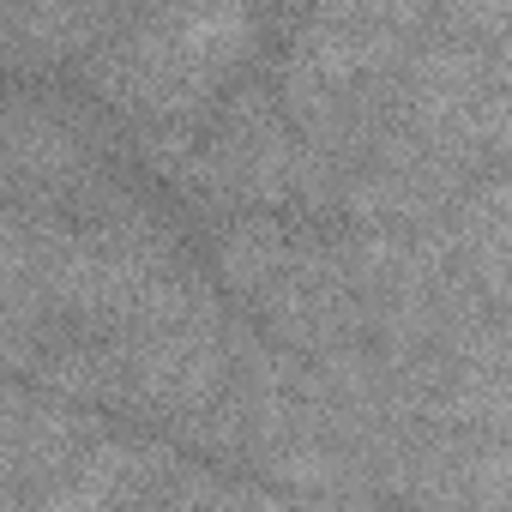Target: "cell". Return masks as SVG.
<instances>
[{
  "label": "cell",
  "mask_w": 512,
  "mask_h": 512,
  "mask_svg": "<svg viewBox=\"0 0 512 512\" xmlns=\"http://www.w3.org/2000/svg\"><path fill=\"white\" fill-rule=\"evenodd\" d=\"M272 13L211 0V7H121L109 37L67 73V85L97 103L121 133L187 127L199 133L211 109L266 61Z\"/></svg>",
  "instance_id": "6da1fadb"
},
{
  "label": "cell",
  "mask_w": 512,
  "mask_h": 512,
  "mask_svg": "<svg viewBox=\"0 0 512 512\" xmlns=\"http://www.w3.org/2000/svg\"><path fill=\"white\" fill-rule=\"evenodd\" d=\"M169 205L187 229H211L223 217H296L302 205V139L290 133L266 67H253L199 127V145L169 187Z\"/></svg>",
  "instance_id": "7a4b0ae2"
},
{
  "label": "cell",
  "mask_w": 512,
  "mask_h": 512,
  "mask_svg": "<svg viewBox=\"0 0 512 512\" xmlns=\"http://www.w3.org/2000/svg\"><path fill=\"white\" fill-rule=\"evenodd\" d=\"M121 19V7H0V79H67Z\"/></svg>",
  "instance_id": "3957f363"
},
{
  "label": "cell",
  "mask_w": 512,
  "mask_h": 512,
  "mask_svg": "<svg viewBox=\"0 0 512 512\" xmlns=\"http://www.w3.org/2000/svg\"><path fill=\"white\" fill-rule=\"evenodd\" d=\"M235 506H241V476H223L193 458H181L175 476L145 500V512H235Z\"/></svg>",
  "instance_id": "277c9868"
}]
</instances>
